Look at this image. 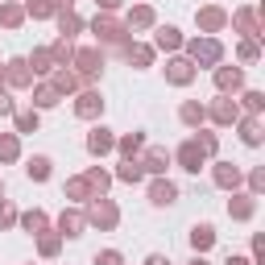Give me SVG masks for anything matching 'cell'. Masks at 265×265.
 <instances>
[{
	"label": "cell",
	"instance_id": "5b68a950",
	"mask_svg": "<svg viewBox=\"0 0 265 265\" xmlns=\"http://www.w3.org/2000/svg\"><path fill=\"white\" fill-rule=\"evenodd\" d=\"M46 166H50V162H46V157H38V162H33V166H29V174H33V178H46V174H50V170H46Z\"/></svg>",
	"mask_w": 265,
	"mask_h": 265
},
{
	"label": "cell",
	"instance_id": "8992f818",
	"mask_svg": "<svg viewBox=\"0 0 265 265\" xmlns=\"http://www.w3.org/2000/svg\"><path fill=\"white\" fill-rule=\"evenodd\" d=\"M13 153H17V141L5 137V141H0V157H13Z\"/></svg>",
	"mask_w": 265,
	"mask_h": 265
},
{
	"label": "cell",
	"instance_id": "ba28073f",
	"mask_svg": "<svg viewBox=\"0 0 265 265\" xmlns=\"http://www.w3.org/2000/svg\"><path fill=\"white\" fill-rule=\"evenodd\" d=\"M95 265H120V257H116V253H104V257H99Z\"/></svg>",
	"mask_w": 265,
	"mask_h": 265
},
{
	"label": "cell",
	"instance_id": "52a82bcc",
	"mask_svg": "<svg viewBox=\"0 0 265 265\" xmlns=\"http://www.w3.org/2000/svg\"><path fill=\"white\" fill-rule=\"evenodd\" d=\"M79 112L87 116V112H95V95H83V104H79Z\"/></svg>",
	"mask_w": 265,
	"mask_h": 265
},
{
	"label": "cell",
	"instance_id": "277c9868",
	"mask_svg": "<svg viewBox=\"0 0 265 265\" xmlns=\"http://www.w3.org/2000/svg\"><path fill=\"white\" fill-rule=\"evenodd\" d=\"M211 245V228H195V249H207Z\"/></svg>",
	"mask_w": 265,
	"mask_h": 265
},
{
	"label": "cell",
	"instance_id": "7a4b0ae2",
	"mask_svg": "<svg viewBox=\"0 0 265 265\" xmlns=\"http://www.w3.org/2000/svg\"><path fill=\"white\" fill-rule=\"evenodd\" d=\"M170 199H174V187L170 182H157L153 187V203H170Z\"/></svg>",
	"mask_w": 265,
	"mask_h": 265
},
{
	"label": "cell",
	"instance_id": "6da1fadb",
	"mask_svg": "<svg viewBox=\"0 0 265 265\" xmlns=\"http://www.w3.org/2000/svg\"><path fill=\"white\" fill-rule=\"evenodd\" d=\"M195 54L203 58V62H216V58H220V46H216V42H203V46H195Z\"/></svg>",
	"mask_w": 265,
	"mask_h": 265
},
{
	"label": "cell",
	"instance_id": "3957f363",
	"mask_svg": "<svg viewBox=\"0 0 265 265\" xmlns=\"http://www.w3.org/2000/svg\"><path fill=\"white\" fill-rule=\"evenodd\" d=\"M108 145H112V141H108V132H104V128H95V137H91V149H95V153H104Z\"/></svg>",
	"mask_w": 265,
	"mask_h": 265
}]
</instances>
